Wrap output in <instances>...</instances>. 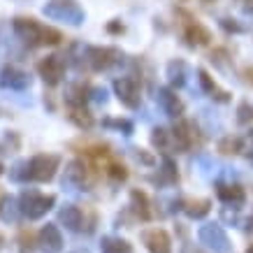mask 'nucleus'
I'll return each mask as SVG.
<instances>
[{"label": "nucleus", "mask_w": 253, "mask_h": 253, "mask_svg": "<svg viewBox=\"0 0 253 253\" xmlns=\"http://www.w3.org/2000/svg\"><path fill=\"white\" fill-rule=\"evenodd\" d=\"M38 72H40V77L44 79L46 86H56L63 79V72H65L63 56L51 54V56H46V58H42L38 65Z\"/></svg>", "instance_id": "nucleus-9"}, {"label": "nucleus", "mask_w": 253, "mask_h": 253, "mask_svg": "<svg viewBox=\"0 0 253 253\" xmlns=\"http://www.w3.org/2000/svg\"><path fill=\"white\" fill-rule=\"evenodd\" d=\"M0 154H2V149H0Z\"/></svg>", "instance_id": "nucleus-42"}, {"label": "nucleus", "mask_w": 253, "mask_h": 253, "mask_svg": "<svg viewBox=\"0 0 253 253\" xmlns=\"http://www.w3.org/2000/svg\"><path fill=\"white\" fill-rule=\"evenodd\" d=\"M12 181H28V161H19L14 168L9 169Z\"/></svg>", "instance_id": "nucleus-29"}, {"label": "nucleus", "mask_w": 253, "mask_h": 253, "mask_svg": "<svg viewBox=\"0 0 253 253\" xmlns=\"http://www.w3.org/2000/svg\"><path fill=\"white\" fill-rule=\"evenodd\" d=\"M102 126H105V128L121 130L123 135H130L132 128H135V126H132V121H128V119H105V121H102Z\"/></svg>", "instance_id": "nucleus-25"}, {"label": "nucleus", "mask_w": 253, "mask_h": 253, "mask_svg": "<svg viewBox=\"0 0 253 253\" xmlns=\"http://www.w3.org/2000/svg\"><path fill=\"white\" fill-rule=\"evenodd\" d=\"M249 230H253V218H249Z\"/></svg>", "instance_id": "nucleus-39"}, {"label": "nucleus", "mask_w": 253, "mask_h": 253, "mask_svg": "<svg viewBox=\"0 0 253 253\" xmlns=\"http://www.w3.org/2000/svg\"><path fill=\"white\" fill-rule=\"evenodd\" d=\"M2 169H5V168H2V165H0V174H2Z\"/></svg>", "instance_id": "nucleus-41"}, {"label": "nucleus", "mask_w": 253, "mask_h": 253, "mask_svg": "<svg viewBox=\"0 0 253 253\" xmlns=\"http://www.w3.org/2000/svg\"><path fill=\"white\" fill-rule=\"evenodd\" d=\"M54 205H56L54 195H44V193H40V191H23L21 198H19V209H21V214L26 216V218H31V221L42 218Z\"/></svg>", "instance_id": "nucleus-3"}, {"label": "nucleus", "mask_w": 253, "mask_h": 253, "mask_svg": "<svg viewBox=\"0 0 253 253\" xmlns=\"http://www.w3.org/2000/svg\"><path fill=\"white\" fill-rule=\"evenodd\" d=\"M156 102H158V107L165 116H172V119H179V116L184 114V102L179 100L172 88H158L156 91Z\"/></svg>", "instance_id": "nucleus-10"}, {"label": "nucleus", "mask_w": 253, "mask_h": 253, "mask_svg": "<svg viewBox=\"0 0 253 253\" xmlns=\"http://www.w3.org/2000/svg\"><path fill=\"white\" fill-rule=\"evenodd\" d=\"M237 7L244 12V14L251 16L253 14V0H237Z\"/></svg>", "instance_id": "nucleus-36"}, {"label": "nucleus", "mask_w": 253, "mask_h": 253, "mask_svg": "<svg viewBox=\"0 0 253 253\" xmlns=\"http://www.w3.org/2000/svg\"><path fill=\"white\" fill-rule=\"evenodd\" d=\"M102 253H132V246L126 239H114V237H105L100 244Z\"/></svg>", "instance_id": "nucleus-22"}, {"label": "nucleus", "mask_w": 253, "mask_h": 253, "mask_svg": "<svg viewBox=\"0 0 253 253\" xmlns=\"http://www.w3.org/2000/svg\"><path fill=\"white\" fill-rule=\"evenodd\" d=\"M216 195H218L225 205H232V207L244 205V200H246V193L239 184H218L216 186Z\"/></svg>", "instance_id": "nucleus-15"}, {"label": "nucleus", "mask_w": 253, "mask_h": 253, "mask_svg": "<svg viewBox=\"0 0 253 253\" xmlns=\"http://www.w3.org/2000/svg\"><path fill=\"white\" fill-rule=\"evenodd\" d=\"M86 181V165L82 161H70L63 172V188L68 191H79Z\"/></svg>", "instance_id": "nucleus-12"}, {"label": "nucleus", "mask_w": 253, "mask_h": 253, "mask_svg": "<svg viewBox=\"0 0 253 253\" xmlns=\"http://www.w3.org/2000/svg\"><path fill=\"white\" fill-rule=\"evenodd\" d=\"M121 58L123 54L114 46H84V63L95 72L114 68L116 63H121Z\"/></svg>", "instance_id": "nucleus-4"}, {"label": "nucleus", "mask_w": 253, "mask_h": 253, "mask_svg": "<svg viewBox=\"0 0 253 253\" xmlns=\"http://www.w3.org/2000/svg\"><path fill=\"white\" fill-rule=\"evenodd\" d=\"M198 82H200V86H202V91L207 93L211 100H216V102H230V93L223 91L207 70H202V68L198 70Z\"/></svg>", "instance_id": "nucleus-13"}, {"label": "nucleus", "mask_w": 253, "mask_h": 253, "mask_svg": "<svg viewBox=\"0 0 253 253\" xmlns=\"http://www.w3.org/2000/svg\"><path fill=\"white\" fill-rule=\"evenodd\" d=\"M207 2H209V0H207Z\"/></svg>", "instance_id": "nucleus-44"}, {"label": "nucleus", "mask_w": 253, "mask_h": 253, "mask_svg": "<svg viewBox=\"0 0 253 253\" xmlns=\"http://www.w3.org/2000/svg\"><path fill=\"white\" fill-rule=\"evenodd\" d=\"M12 31L21 42H26L28 46H56L61 44L63 35L51 26H42L35 19H23V16H16L12 21Z\"/></svg>", "instance_id": "nucleus-1"}, {"label": "nucleus", "mask_w": 253, "mask_h": 253, "mask_svg": "<svg viewBox=\"0 0 253 253\" xmlns=\"http://www.w3.org/2000/svg\"><path fill=\"white\" fill-rule=\"evenodd\" d=\"M237 121L242 123V126H246V123H251L253 121V105L251 102H239V107H237Z\"/></svg>", "instance_id": "nucleus-30"}, {"label": "nucleus", "mask_w": 253, "mask_h": 253, "mask_svg": "<svg viewBox=\"0 0 253 253\" xmlns=\"http://www.w3.org/2000/svg\"><path fill=\"white\" fill-rule=\"evenodd\" d=\"M168 79L169 84L181 88L186 84V63L184 61H172L168 63Z\"/></svg>", "instance_id": "nucleus-21"}, {"label": "nucleus", "mask_w": 253, "mask_h": 253, "mask_svg": "<svg viewBox=\"0 0 253 253\" xmlns=\"http://www.w3.org/2000/svg\"><path fill=\"white\" fill-rule=\"evenodd\" d=\"M209 209H211V202H209V200H198V202H191V205L186 207V214L191 216V218H202V216L209 214Z\"/></svg>", "instance_id": "nucleus-24"}, {"label": "nucleus", "mask_w": 253, "mask_h": 253, "mask_svg": "<svg viewBox=\"0 0 253 253\" xmlns=\"http://www.w3.org/2000/svg\"><path fill=\"white\" fill-rule=\"evenodd\" d=\"M200 242L211 249L214 253H230L232 251V244L225 230H223L218 223H209V225H202L200 228Z\"/></svg>", "instance_id": "nucleus-6"}, {"label": "nucleus", "mask_w": 253, "mask_h": 253, "mask_svg": "<svg viewBox=\"0 0 253 253\" xmlns=\"http://www.w3.org/2000/svg\"><path fill=\"white\" fill-rule=\"evenodd\" d=\"M169 137H172L169 130H165V128H154V132H151V144L158 146V149H168Z\"/></svg>", "instance_id": "nucleus-27"}, {"label": "nucleus", "mask_w": 253, "mask_h": 253, "mask_svg": "<svg viewBox=\"0 0 253 253\" xmlns=\"http://www.w3.org/2000/svg\"><path fill=\"white\" fill-rule=\"evenodd\" d=\"M40 246L44 253H58L63 249V235L54 223H46L40 232Z\"/></svg>", "instance_id": "nucleus-14"}, {"label": "nucleus", "mask_w": 253, "mask_h": 253, "mask_svg": "<svg viewBox=\"0 0 253 253\" xmlns=\"http://www.w3.org/2000/svg\"><path fill=\"white\" fill-rule=\"evenodd\" d=\"M91 95H93L95 102H100V105H105V102H107V91H105V88H93Z\"/></svg>", "instance_id": "nucleus-35"}, {"label": "nucleus", "mask_w": 253, "mask_h": 253, "mask_svg": "<svg viewBox=\"0 0 253 253\" xmlns=\"http://www.w3.org/2000/svg\"><path fill=\"white\" fill-rule=\"evenodd\" d=\"M68 112H70V121L75 123V126H77V128H91L93 126V116L88 114V109L84 107V105H70L68 107Z\"/></svg>", "instance_id": "nucleus-20"}, {"label": "nucleus", "mask_w": 253, "mask_h": 253, "mask_svg": "<svg viewBox=\"0 0 253 253\" xmlns=\"http://www.w3.org/2000/svg\"><path fill=\"white\" fill-rule=\"evenodd\" d=\"M58 163H61V158L54 154L33 156L31 161H28V181H40V184L51 181L56 169H58Z\"/></svg>", "instance_id": "nucleus-5"}, {"label": "nucleus", "mask_w": 253, "mask_h": 253, "mask_svg": "<svg viewBox=\"0 0 253 253\" xmlns=\"http://www.w3.org/2000/svg\"><path fill=\"white\" fill-rule=\"evenodd\" d=\"M239 146H242V139H237V137H223L218 142V149H221L223 154H237Z\"/></svg>", "instance_id": "nucleus-32"}, {"label": "nucleus", "mask_w": 253, "mask_h": 253, "mask_svg": "<svg viewBox=\"0 0 253 253\" xmlns=\"http://www.w3.org/2000/svg\"><path fill=\"white\" fill-rule=\"evenodd\" d=\"M58 221L68 228V230L77 232L82 230V221H84V216H82V209L75 207V205H65V207L58 211Z\"/></svg>", "instance_id": "nucleus-16"}, {"label": "nucleus", "mask_w": 253, "mask_h": 253, "mask_svg": "<svg viewBox=\"0 0 253 253\" xmlns=\"http://www.w3.org/2000/svg\"><path fill=\"white\" fill-rule=\"evenodd\" d=\"M105 172H107V176L112 181H126V176H128L126 168H123V165H116V163H109L107 168H105Z\"/></svg>", "instance_id": "nucleus-31"}, {"label": "nucleus", "mask_w": 253, "mask_h": 253, "mask_svg": "<svg viewBox=\"0 0 253 253\" xmlns=\"http://www.w3.org/2000/svg\"><path fill=\"white\" fill-rule=\"evenodd\" d=\"M135 158H137L139 163H144V165H154V156H149L146 151H142V149H135Z\"/></svg>", "instance_id": "nucleus-33"}, {"label": "nucleus", "mask_w": 253, "mask_h": 253, "mask_svg": "<svg viewBox=\"0 0 253 253\" xmlns=\"http://www.w3.org/2000/svg\"><path fill=\"white\" fill-rule=\"evenodd\" d=\"M42 14L54 21H63L68 26H82L86 21V12L75 0H46L42 5Z\"/></svg>", "instance_id": "nucleus-2"}, {"label": "nucleus", "mask_w": 253, "mask_h": 253, "mask_svg": "<svg viewBox=\"0 0 253 253\" xmlns=\"http://www.w3.org/2000/svg\"><path fill=\"white\" fill-rule=\"evenodd\" d=\"M244 75H246V82H249V84H253V68H246Z\"/></svg>", "instance_id": "nucleus-37"}, {"label": "nucleus", "mask_w": 253, "mask_h": 253, "mask_svg": "<svg viewBox=\"0 0 253 253\" xmlns=\"http://www.w3.org/2000/svg\"><path fill=\"white\" fill-rule=\"evenodd\" d=\"M221 26L225 28V31H232V33H242L244 28L239 26V23H235L232 19H221Z\"/></svg>", "instance_id": "nucleus-34"}, {"label": "nucleus", "mask_w": 253, "mask_h": 253, "mask_svg": "<svg viewBox=\"0 0 253 253\" xmlns=\"http://www.w3.org/2000/svg\"><path fill=\"white\" fill-rule=\"evenodd\" d=\"M184 38H186V42H188L191 46H207L209 40H211V35H209V31L205 28V26L191 21L188 26H186Z\"/></svg>", "instance_id": "nucleus-17"}, {"label": "nucleus", "mask_w": 253, "mask_h": 253, "mask_svg": "<svg viewBox=\"0 0 253 253\" xmlns=\"http://www.w3.org/2000/svg\"><path fill=\"white\" fill-rule=\"evenodd\" d=\"M109 31H112V33H119V31H123V26H119V23H109Z\"/></svg>", "instance_id": "nucleus-38"}, {"label": "nucleus", "mask_w": 253, "mask_h": 253, "mask_svg": "<svg viewBox=\"0 0 253 253\" xmlns=\"http://www.w3.org/2000/svg\"><path fill=\"white\" fill-rule=\"evenodd\" d=\"M132 202H135V209H137L139 218H144V221H149L151 218V211H149V202H146V195L142 191H132Z\"/></svg>", "instance_id": "nucleus-23"}, {"label": "nucleus", "mask_w": 253, "mask_h": 253, "mask_svg": "<svg viewBox=\"0 0 253 253\" xmlns=\"http://www.w3.org/2000/svg\"><path fill=\"white\" fill-rule=\"evenodd\" d=\"M161 174H163V179H165V181H169V184H172V181H176V165H174V161H172V158H169V156H163V169H161Z\"/></svg>", "instance_id": "nucleus-28"}, {"label": "nucleus", "mask_w": 253, "mask_h": 253, "mask_svg": "<svg viewBox=\"0 0 253 253\" xmlns=\"http://www.w3.org/2000/svg\"><path fill=\"white\" fill-rule=\"evenodd\" d=\"M0 242H2V239H0Z\"/></svg>", "instance_id": "nucleus-43"}, {"label": "nucleus", "mask_w": 253, "mask_h": 253, "mask_svg": "<svg viewBox=\"0 0 253 253\" xmlns=\"http://www.w3.org/2000/svg\"><path fill=\"white\" fill-rule=\"evenodd\" d=\"M114 93L119 102L128 109H137L142 98H139V84L135 77H119L114 79Z\"/></svg>", "instance_id": "nucleus-7"}, {"label": "nucleus", "mask_w": 253, "mask_h": 253, "mask_svg": "<svg viewBox=\"0 0 253 253\" xmlns=\"http://www.w3.org/2000/svg\"><path fill=\"white\" fill-rule=\"evenodd\" d=\"M142 242L151 253H172V242L169 235L163 228H151V230L142 232Z\"/></svg>", "instance_id": "nucleus-11"}, {"label": "nucleus", "mask_w": 253, "mask_h": 253, "mask_svg": "<svg viewBox=\"0 0 253 253\" xmlns=\"http://www.w3.org/2000/svg\"><path fill=\"white\" fill-rule=\"evenodd\" d=\"M21 216V209H19V202H16L12 195H5L0 198V221L2 223H16Z\"/></svg>", "instance_id": "nucleus-18"}, {"label": "nucleus", "mask_w": 253, "mask_h": 253, "mask_svg": "<svg viewBox=\"0 0 253 253\" xmlns=\"http://www.w3.org/2000/svg\"><path fill=\"white\" fill-rule=\"evenodd\" d=\"M169 132H172V142H174V146L179 149V151H186V149L191 146L193 137H191V126H188V123L179 121Z\"/></svg>", "instance_id": "nucleus-19"}, {"label": "nucleus", "mask_w": 253, "mask_h": 253, "mask_svg": "<svg viewBox=\"0 0 253 253\" xmlns=\"http://www.w3.org/2000/svg\"><path fill=\"white\" fill-rule=\"evenodd\" d=\"M246 253H253V244H251V246H249V251H246Z\"/></svg>", "instance_id": "nucleus-40"}, {"label": "nucleus", "mask_w": 253, "mask_h": 253, "mask_svg": "<svg viewBox=\"0 0 253 253\" xmlns=\"http://www.w3.org/2000/svg\"><path fill=\"white\" fill-rule=\"evenodd\" d=\"M230 61L232 58H228V51H225V49H216L214 54H211V63H214L221 72H228V75H230Z\"/></svg>", "instance_id": "nucleus-26"}, {"label": "nucleus", "mask_w": 253, "mask_h": 253, "mask_svg": "<svg viewBox=\"0 0 253 253\" xmlns=\"http://www.w3.org/2000/svg\"><path fill=\"white\" fill-rule=\"evenodd\" d=\"M0 88L2 91H28L31 88V75L23 72L16 65H5L0 70Z\"/></svg>", "instance_id": "nucleus-8"}]
</instances>
